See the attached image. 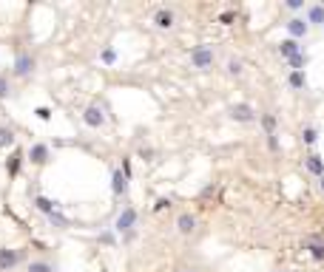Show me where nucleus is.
<instances>
[{"instance_id":"f257e3e1","label":"nucleus","mask_w":324,"mask_h":272,"mask_svg":"<svg viewBox=\"0 0 324 272\" xmlns=\"http://www.w3.org/2000/svg\"><path fill=\"white\" fill-rule=\"evenodd\" d=\"M137 210L131 207H123L120 210V215H117V221H114V233H120V236H123V241H131V238H134V227H137Z\"/></svg>"},{"instance_id":"f03ea898","label":"nucleus","mask_w":324,"mask_h":272,"mask_svg":"<svg viewBox=\"0 0 324 272\" xmlns=\"http://www.w3.org/2000/svg\"><path fill=\"white\" fill-rule=\"evenodd\" d=\"M216 60V49L208 43L196 46L194 51H191V68H196V71H205V68H210Z\"/></svg>"},{"instance_id":"7ed1b4c3","label":"nucleus","mask_w":324,"mask_h":272,"mask_svg":"<svg viewBox=\"0 0 324 272\" xmlns=\"http://www.w3.org/2000/svg\"><path fill=\"white\" fill-rule=\"evenodd\" d=\"M34 68H37V60L31 57L29 51H20V54L15 57V68H12V71H15V77L29 79L31 74H34Z\"/></svg>"},{"instance_id":"20e7f679","label":"nucleus","mask_w":324,"mask_h":272,"mask_svg":"<svg viewBox=\"0 0 324 272\" xmlns=\"http://www.w3.org/2000/svg\"><path fill=\"white\" fill-rule=\"evenodd\" d=\"M231 119L242 122V125H250V122L259 119V114H256V108L247 105V102H236V105H231Z\"/></svg>"},{"instance_id":"39448f33","label":"nucleus","mask_w":324,"mask_h":272,"mask_svg":"<svg viewBox=\"0 0 324 272\" xmlns=\"http://www.w3.org/2000/svg\"><path fill=\"white\" fill-rule=\"evenodd\" d=\"M284 29H287L290 40H299V43H302L304 37L310 34V23L304 20V17H290V20L284 23Z\"/></svg>"},{"instance_id":"423d86ee","label":"nucleus","mask_w":324,"mask_h":272,"mask_svg":"<svg viewBox=\"0 0 324 272\" xmlns=\"http://www.w3.org/2000/svg\"><path fill=\"white\" fill-rule=\"evenodd\" d=\"M26 159H29L31 165L43 167L46 162H49V159H51V148H49V145H46V142H34V145H31V148H29V153H26Z\"/></svg>"},{"instance_id":"0eeeda50","label":"nucleus","mask_w":324,"mask_h":272,"mask_svg":"<svg viewBox=\"0 0 324 272\" xmlns=\"http://www.w3.org/2000/svg\"><path fill=\"white\" fill-rule=\"evenodd\" d=\"M83 122H86L88 128L100 130L102 125H105V111H102L100 105H88L86 111H83Z\"/></svg>"},{"instance_id":"6e6552de","label":"nucleus","mask_w":324,"mask_h":272,"mask_svg":"<svg viewBox=\"0 0 324 272\" xmlns=\"http://www.w3.org/2000/svg\"><path fill=\"white\" fill-rule=\"evenodd\" d=\"M23 252L20 250H9V247H0V272H9L20 264Z\"/></svg>"},{"instance_id":"1a4fd4ad","label":"nucleus","mask_w":324,"mask_h":272,"mask_svg":"<svg viewBox=\"0 0 324 272\" xmlns=\"http://www.w3.org/2000/svg\"><path fill=\"white\" fill-rule=\"evenodd\" d=\"M111 193H114L117 199H123V196L128 193V179H125V173L120 170V167L111 170Z\"/></svg>"},{"instance_id":"9d476101","label":"nucleus","mask_w":324,"mask_h":272,"mask_svg":"<svg viewBox=\"0 0 324 272\" xmlns=\"http://www.w3.org/2000/svg\"><path fill=\"white\" fill-rule=\"evenodd\" d=\"M173 23H176V15H173V9H157V12H154V26H157V29H173Z\"/></svg>"},{"instance_id":"9b49d317","label":"nucleus","mask_w":324,"mask_h":272,"mask_svg":"<svg viewBox=\"0 0 324 272\" xmlns=\"http://www.w3.org/2000/svg\"><path fill=\"white\" fill-rule=\"evenodd\" d=\"M304 20L310 23V29H313V26H324V3H307Z\"/></svg>"},{"instance_id":"f8f14e48","label":"nucleus","mask_w":324,"mask_h":272,"mask_svg":"<svg viewBox=\"0 0 324 272\" xmlns=\"http://www.w3.org/2000/svg\"><path fill=\"white\" fill-rule=\"evenodd\" d=\"M194 230H196V218L191 213H179V215H176V233H179V236H191Z\"/></svg>"},{"instance_id":"ddd939ff","label":"nucleus","mask_w":324,"mask_h":272,"mask_svg":"<svg viewBox=\"0 0 324 272\" xmlns=\"http://www.w3.org/2000/svg\"><path fill=\"white\" fill-rule=\"evenodd\" d=\"M279 54H281L284 60L296 57V54H302V43H299V40H290V37H287V40H281V43H279Z\"/></svg>"},{"instance_id":"4468645a","label":"nucleus","mask_w":324,"mask_h":272,"mask_svg":"<svg viewBox=\"0 0 324 272\" xmlns=\"http://www.w3.org/2000/svg\"><path fill=\"white\" fill-rule=\"evenodd\" d=\"M34 207L49 218L51 213H57V210H60V204H57V201H51V199H46V196H34Z\"/></svg>"},{"instance_id":"2eb2a0df","label":"nucleus","mask_w":324,"mask_h":272,"mask_svg":"<svg viewBox=\"0 0 324 272\" xmlns=\"http://www.w3.org/2000/svg\"><path fill=\"white\" fill-rule=\"evenodd\" d=\"M23 159H26V156H23V151H15V153H12V156L6 159V173H9V179H15L17 173H20V165H23Z\"/></svg>"},{"instance_id":"dca6fc26","label":"nucleus","mask_w":324,"mask_h":272,"mask_svg":"<svg viewBox=\"0 0 324 272\" xmlns=\"http://www.w3.org/2000/svg\"><path fill=\"white\" fill-rule=\"evenodd\" d=\"M304 167H307L313 176H324V162H321V156H318V153H310V156L304 159Z\"/></svg>"},{"instance_id":"f3484780","label":"nucleus","mask_w":324,"mask_h":272,"mask_svg":"<svg viewBox=\"0 0 324 272\" xmlns=\"http://www.w3.org/2000/svg\"><path fill=\"white\" fill-rule=\"evenodd\" d=\"M304 250L310 252V258H313V261H324V241L310 238V241H304Z\"/></svg>"},{"instance_id":"a211bd4d","label":"nucleus","mask_w":324,"mask_h":272,"mask_svg":"<svg viewBox=\"0 0 324 272\" xmlns=\"http://www.w3.org/2000/svg\"><path fill=\"white\" fill-rule=\"evenodd\" d=\"M287 85L293 88V91H307V79H304V74H302V71H290Z\"/></svg>"},{"instance_id":"6ab92c4d","label":"nucleus","mask_w":324,"mask_h":272,"mask_svg":"<svg viewBox=\"0 0 324 272\" xmlns=\"http://www.w3.org/2000/svg\"><path fill=\"white\" fill-rule=\"evenodd\" d=\"M259 122H262V128H265V136L276 133V116L273 114H259Z\"/></svg>"},{"instance_id":"aec40b11","label":"nucleus","mask_w":324,"mask_h":272,"mask_svg":"<svg viewBox=\"0 0 324 272\" xmlns=\"http://www.w3.org/2000/svg\"><path fill=\"white\" fill-rule=\"evenodd\" d=\"M26 269L29 272H57V266L51 264V261H31Z\"/></svg>"},{"instance_id":"412c9836","label":"nucleus","mask_w":324,"mask_h":272,"mask_svg":"<svg viewBox=\"0 0 324 272\" xmlns=\"http://www.w3.org/2000/svg\"><path fill=\"white\" fill-rule=\"evenodd\" d=\"M49 221L54 224V227H60V230H65V227H71V221H68V218H65V215L60 213V210H57V213H51V215H49Z\"/></svg>"},{"instance_id":"4be33fe9","label":"nucleus","mask_w":324,"mask_h":272,"mask_svg":"<svg viewBox=\"0 0 324 272\" xmlns=\"http://www.w3.org/2000/svg\"><path fill=\"white\" fill-rule=\"evenodd\" d=\"M287 63L293 65V71H304V65H307V54L302 51V54H296V57H290Z\"/></svg>"},{"instance_id":"5701e85b","label":"nucleus","mask_w":324,"mask_h":272,"mask_svg":"<svg viewBox=\"0 0 324 272\" xmlns=\"http://www.w3.org/2000/svg\"><path fill=\"white\" fill-rule=\"evenodd\" d=\"M15 145V133L9 128H0V148H12Z\"/></svg>"},{"instance_id":"b1692460","label":"nucleus","mask_w":324,"mask_h":272,"mask_svg":"<svg viewBox=\"0 0 324 272\" xmlns=\"http://www.w3.org/2000/svg\"><path fill=\"white\" fill-rule=\"evenodd\" d=\"M228 74H231V77H242V74H245V68H242V63H239V60H228Z\"/></svg>"},{"instance_id":"393cba45","label":"nucleus","mask_w":324,"mask_h":272,"mask_svg":"<svg viewBox=\"0 0 324 272\" xmlns=\"http://www.w3.org/2000/svg\"><path fill=\"white\" fill-rule=\"evenodd\" d=\"M302 139H304V145H316L318 130H316V128H304V130H302Z\"/></svg>"},{"instance_id":"a878e982","label":"nucleus","mask_w":324,"mask_h":272,"mask_svg":"<svg viewBox=\"0 0 324 272\" xmlns=\"http://www.w3.org/2000/svg\"><path fill=\"white\" fill-rule=\"evenodd\" d=\"M284 9H287V12H304V9H307V3H304V0H287V3H284Z\"/></svg>"},{"instance_id":"bb28decb","label":"nucleus","mask_w":324,"mask_h":272,"mask_svg":"<svg viewBox=\"0 0 324 272\" xmlns=\"http://www.w3.org/2000/svg\"><path fill=\"white\" fill-rule=\"evenodd\" d=\"M100 60H102L105 65H114V63H117V51H114V49H102Z\"/></svg>"},{"instance_id":"cd10ccee","label":"nucleus","mask_w":324,"mask_h":272,"mask_svg":"<svg viewBox=\"0 0 324 272\" xmlns=\"http://www.w3.org/2000/svg\"><path fill=\"white\" fill-rule=\"evenodd\" d=\"M9 94H12V88H9V79L0 74V100H9Z\"/></svg>"},{"instance_id":"c85d7f7f","label":"nucleus","mask_w":324,"mask_h":272,"mask_svg":"<svg viewBox=\"0 0 324 272\" xmlns=\"http://www.w3.org/2000/svg\"><path fill=\"white\" fill-rule=\"evenodd\" d=\"M100 244H108V247H114V244H117V236L111 233V230H105V233H100Z\"/></svg>"},{"instance_id":"c756f323","label":"nucleus","mask_w":324,"mask_h":272,"mask_svg":"<svg viewBox=\"0 0 324 272\" xmlns=\"http://www.w3.org/2000/svg\"><path fill=\"white\" fill-rule=\"evenodd\" d=\"M34 114H37V119H43V122H49V119H51V108L40 105V108H34Z\"/></svg>"},{"instance_id":"7c9ffc66","label":"nucleus","mask_w":324,"mask_h":272,"mask_svg":"<svg viewBox=\"0 0 324 272\" xmlns=\"http://www.w3.org/2000/svg\"><path fill=\"white\" fill-rule=\"evenodd\" d=\"M267 151H270V153H279V139H276V133L267 136Z\"/></svg>"},{"instance_id":"2f4dec72","label":"nucleus","mask_w":324,"mask_h":272,"mask_svg":"<svg viewBox=\"0 0 324 272\" xmlns=\"http://www.w3.org/2000/svg\"><path fill=\"white\" fill-rule=\"evenodd\" d=\"M165 207H171V199H157V204H154V210H165Z\"/></svg>"},{"instance_id":"473e14b6","label":"nucleus","mask_w":324,"mask_h":272,"mask_svg":"<svg viewBox=\"0 0 324 272\" xmlns=\"http://www.w3.org/2000/svg\"><path fill=\"white\" fill-rule=\"evenodd\" d=\"M120 170H123V173H125V179L131 182V162H128V159H123V167H120Z\"/></svg>"},{"instance_id":"72a5a7b5","label":"nucleus","mask_w":324,"mask_h":272,"mask_svg":"<svg viewBox=\"0 0 324 272\" xmlns=\"http://www.w3.org/2000/svg\"><path fill=\"white\" fill-rule=\"evenodd\" d=\"M233 17H236V15H233V12H222V15H219V20H222L225 26H228V23H231Z\"/></svg>"},{"instance_id":"f704fd0d","label":"nucleus","mask_w":324,"mask_h":272,"mask_svg":"<svg viewBox=\"0 0 324 272\" xmlns=\"http://www.w3.org/2000/svg\"><path fill=\"white\" fill-rule=\"evenodd\" d=\"M176 272H196V269H191V266H179Z\"/></svg>"},{"instance_id":"c9c22d12","label":"nucleus","mask_w":324,"mask_h":272,"mask_svg":"<svg viewBox=\"0 0 324 272\" xmlns=\"http://www.w3.org/2000/svg\"><path fill=\"white\" fill-rule=\"evenodd\" d=\"M318 187H321V193H324V176H321V182H318Z\"/></svg>"}]
</instances>
